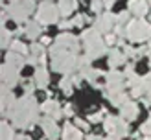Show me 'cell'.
Returning <instances> with one entry per match:
<instances>
[{
  "instance_id": "17",
  "label": "cell",
  "mask_w": 151,
  "mask_h": 140,
  "mask_svg": "<svg viewBox=\"0 0 151 140\" xmlns=\"http://www.w3.org/2000/svg\"><path fill=\"white\" fill-rule=\"evenodd\" d=\"M81 131L79 127H76L72 123H66L63 129V140H81Z\"/></svg>"
},
{
  "instance_id": "33",
  "label": "cell",
  "mask_w": 151,
  "mask_h": 140,
  "mask_svg": "<svg viewBox=\"0 0 151 140\" xmlns=\"http://www.w3.org/2000/svg\"><path fill=\"white\" fill-rule=\"evenodd\" d=\"M76 127H79V129H88V123L85 122V120H76Z\"/></svg>"
},
{
  "instance_id": "31",
  "label": "cell",
  "mask_w": 151,
  "mask_h": 140,
  "mask_svg": "<svg viewBox=\"0 0 151 140\" xmlns=\"http://www.w3.org/2000/svg\"><path fill=\"white\" fill-rule=\"evenodd\" d=\"M85 20H87V19L83 17V15H78V17L72 19V24H74V26H83V22H85Z\"/></svg>"
},
{
  "instance_id": "13",
  "label": "cell",
  "mask_w": 151,
  "mask_h": 140,
  "mask_svg": "<svg viewBox=\"0 0 151 140\" xmlns=\"http://www.w3.org/2000/svg\"><path fill=\"white\" fill-rule=\"evenodd\" d=\"M129 11L137 17H144V15L149 11L147 2L146 0H129Z\"/></svg>"
},
{
  "instance_id": "14",
  "label": "cell",
  "mask_w": 151,
  "mask_h": 140,
  "mask_svg": "<svg viewBox=\"0 0 151 140\" xmlns=\"http://www.w3.org/2000/svg\"><path fill=\"white\" fill-rule=\"evenodd\" d=\"M33 81H35V87H39V88H46L50 78H48V70L44 68L42 65H41V66H37L35 76H33Z\"/></svg>"
},
{
  "instance_id": "7",
  "label": "cell",
  "mask_w": 151,
  "mask_h": 140,
  "mask_svg": "<svg viewBox=\"0 0 151 140\" xmlns=\"http://www.w3.org/2000/svg\"><path fill=\"white\" fill-rule=\"evenodd\" d=\"M124 79L125 76L118 70H111L107 74V92H118L124 90Z\"/></svg>"
},
{
  "instance_id": "40",
  "label": "cell",
  "mask_w": 151,
  "mask_h": 140,
  "mask_svg": "<svg viewBox=\"0 0 151 140\" xmlns=\"http://www.w3.org/2000/svg\"><path fill=\"white\" fill-rule=\"evenodd\" d=\"M103 140H120V138H118V136H111V135H109L107 138H103Z\"/></svg>"
},
{
  "instance_id": "2",
  "label": "cell",
  "mask_w": 151,
  "mask_h": 140,
  "mask_svg": "<svg viewBox=\"0 0 151 140\" xmlns=\"http://www.w3.org/2000/svg\"><path fill=\"white\" fill-rule=\"evenodd\" d=\"M50 55H52V68L55 72H63V74H70L76 66H78V55L74 52H66L61 46H54L50 48Z\"/></svg>"
},
{
  "instance_id": "11",
  "label": "cell",
  "mask_w": 151,
  "mask_h": 140,
  "mask_svg": "<svg viewBox=\"0 0 151 140\" xmlns=\"http://www.w3.org/2000/svg\"><path fill=\"white\" fill-rule=\"evenodd\" d=\"M41 127L44 131V135H46L50 140H55L59 136V127H57V123H55V120L52 116L42 118V120H41Z\"/></svg>"
},
{
  "instance_id": "3",
  "label": "cell",
  "mask_w": 151,
  "mask_h": 140,
  "mask_svg": "<svg viewBox=\"0 0 151 140\" xmlns=\"http://www.w3.org/2000/svg\"><path fill=\"white\" fill-rule=\"evenodd\" d=\"M127 32V39L134 41V42H142L151 37V24L146 20H133L127 24L125 28Z\"/></svg>"
},
{
  "instance_id": "23",
  "label": "cell",
  "mask_w": 151,
  "mask_h": 140,
  "mask_svg": "<svg viewBox=\"0 0 151 140\" xmlns=\"http://www.w3.org/2000/svg\"><path fill=\"white\" fill-rule=\"evenodd\" d=\"M2 140H15V133L9 123H2Z\"/></svg>"
},
{
  "instance_id": "42",
  "label": "cell",
  "mask_w": 151,
  "mask_h": 140,
  "mask_svg": "<svg viewBox=\"0 0 151 140\" xmlns=\"http://www.w3.org/2000/svg\"><path fill=\"white\" fill-rule=\"evenodd\" d=\"M149 4H151V0H149Z\"/></svg>"
},
{
  "instance_id": "38",
  "label": "cell",
  "mask_w": 151,
  "mask_h": 140,
  "mask_svg": "<svg viewBox=\"0 0 151 140\" xmlns=\"http://www.w3.org/2000/svg\"><path fill=\"white\" fill-rule=\"evenodd\" d=\"M24 88H26V94H29V92H32V88H33V85H32V83H26Z\"/></svg>"
},
{
  "instance_id": "37",
  "label": "cell",
  "mask_w": 151,
  "mask_h": 140,
  "mask_svg": "<svg viewBox=\"0 0 151 140\" xmlns=\"http://www.w3.org/2000/svg\"><path fill=\"white\" fill-rule=\"evenodd\" d=\"M87 140H103V138H101V136H98V135H88Z\"/></svg>"
},
{
  "instance_id": "20",
  "label": "cell",
  "mask_w": 151,
  "mask_h": 140,
  "mask_svg": "<svg viewBox=\"0 0 151 140\" xmlns=\"http://www.w3.org/2000/svg\"><path fill=\"white\" fill-rule=\"evenodd\" d=\"M76 6H78V2H76V0H61V2H59V9H61V15H63V17L70 15V13L76 9Z\"/></svg>"
},
{
  "instance_id": "19",
  "label": "cell",
  "mask_w": 151,
  "mask_h": 140,
  "mask_svg": "<svg viewBox=\"0 0 151 140\" xmlns=\"http://www.w3.org/2000/svg\"><path fill=\"white\" fill-rule=\"evenodd\" d=\"M6 63H9V65H13L15 68H22V66H24V57H22L20 54H15V52H9V54L6 55Z\"/></svg>"
},
{
  "instance_id": "22",
  "label": "cell",
  "mask_w": 151,
  "mask_h": 140,
  "mask_svg": "<svg viewBox=\"0 0 151 140\" xmlns=\"http://www.w3.org/2000/svg\"><path fill=\"white\" fill-rule=\"evenodd\" d=\"M29 50H32V55H33V57L41 59V63H44V46H42V44H37V42H33Z\"/></svg>"
},
{
  "instance_id": "39",
  "label": "cell",
  "mask_w": 151,
  "mask_h": 140,
  "mask_svg": "<svg viewBox=\"0 0 151 140\" xmlns=\"http://www.w3.org/2000/svg\"><path fill=\"white\" fill-rule=\"evenodd\" d=\"M101 2H103L105 6H107V7H111V6H112V2H114V0H101Z\"/></svg>"
},
{
  "instance_id": "36",
  "label": "cell",
  "mask_w": 151,
  "mask_h": 140,
  "mask_svg": "<svg viewBox=\"0 0 151 140\" xmlns=\"http://www.w3.org/2000/svg\"><path fill=\"white\" fill-rule=\"evenodd\" d=\"M63 113H65V116H72V105H65Z\"/></svg>"
},
{
  "instance_id": "16",
  "label": "cell",
  "mask_w": 151,
  "mask_h": 140,
  "mask_svg": "<svg viewBox=\"0 0 151 140\" xmlns=\"http://www.w3.org/2000/svg\"><path fill=\"white\" fill-rule=\"evenodd\" d=\"M105 96H107V98L111 100V103L112 105H116V107H122V105H125L127 101V94L124 92V90H118V92H107L105 90Z\"/></svg>"
},
{
  "instance_id": "21",
  "label": "cell",
  "mask_w": 151,
  "mask_h": 140,
  "mask_svg": "<svg viewBox=\"0 0 151 140\" xmlns=\"http://www.w3.org/2000/svg\"><path fill=\"white\" fill-rule=\"evenodd\" d=\"M24 29H26V35L29 39H37V37L41 35V24L39 22H28Z\"/></svg>"
},
{
  "instance_id": "41",
  "label": "cell",
  "mask_w": 151,
  "mask_h": 140,
  "mask_svg": "<svg viewBox=\"0 0 151 140\" xmlns=\"http://www.w3.org/2000/svg\"><path fill=\"white\" fill-rule=\"evenodd\" d=\"M147 50H149V57H151V41H149V48Z\"/></svg>"
},
{
  "instance_id": "35",
  "label": "cell",
  "mask_w": 151,
  "mask_h": 140,
  "mask_svg": "<svg viewBox=\"0 0 151 140\" xmlns=\"http://www.w3.org/2000/svg\"><path fill=\"white\" fill-rule=\"evenodd\" d=\"M74 24H72V22H68V20H63V22H59V28H61V29H68V28H72Z\"/></svg>"
},
{
  "instance_id": "1",
  "label": "cell",
  "mask_w": 151,
  "mask_h": 140,
  "mask_svg": "<svg viewBox=\"0 0 151 140\" xmlns=\"http://www.w3.org/2000/svg\"><path fill=\"white\" fill-rule=\"evenodd\" d=\"M37 113H39V107H37L35 98H33V96H29V94H26L24 98H20L19 101H15L13 109L6 116L11 118L13 123L17 125V127L28 129V127H32V125L39 120Z\"/></svg>"
},
{
  "instance_id": "28",
  "label": "cell",
  "mask_w": 151,
  "mask_h": 140,
  "mask_svg": "<svg viewBox=\"0 0 151 140\" xmlns=\"http://www.w3.org/2000/svg\"><path fill=\"white\" fill-rule=\"evenodd\" d=\"M9 39H11V33H9V29L2 28V46H7V44H9Z\"/></svg>"
},
{
  "instance_id": "15",
  "label": "cell",
  "mask_w": 151,
  "mask_h": 140,
  "mask_svg": "<svg viewBox=\"0 0 151 140\" xmlns=\"http://www.w3.org/2000/svg\"><path fill=\"white\" fill-rule=\"evenodd\" d=\"M122 118L124 120H137L138 116V105L134 101H127L125 105H122Z\"/></svg>"
},
{
  "instance_id": "9",
  "label": "cell",
  "mask_w": 151,
  "mask_h": 140,
  "mask_svg": "<svg viewBox=\"0 0 151 140\" xmlns=\"http://www.w3.org/2000/svg\"><path fill=\"white\" fill-rule=\"evenodd\" d=\"M114 20H116V17L112 13H103V15H100V17L96 19L94 29L100 32V33H107V32L112 29V26H114Z\"/></svg>"
},
{
  "instance_id": "29",
  "label": "cell",
  "mask_w": 151,
  "mask_h": 140,
  "mask_svg": "<svg viewBox=\"0 0 151 140\" xmlns=\"http://www.w3.org/2000/svg\"><path fill=\"white\" fill-rule=\"evenodd\" d=\"M127 20H129V13H127V11H124V13H120L118 17H116V22H118V26H122V24H125Z\"/></svg>"
},
{
  "instance_id": "26",
  "label": "cell",
  "mask_w": 151,
  "mask_h": 140,
  "mask_svg": "<svg viewBox=\"0 0 151 140\" xmlns=\"http://www.w3.org/2000/svg\"><path fill=\"white\" fill-rule=\"evenodd\" d=\"M142 81H144V90L149 96V101H151V72L147 74L146 78H142Z\"/></svg>"
},
{
  "instance_id": "5",
  "label": "cell",
  "mask_w": 151,
  "mask_h": 140,
  "mask_svg": "<svg viewBox=\"0 0 151 140\" xmlns=\"http://www.w3.org/2000/svg\"><path fill=\"white\" fill-rule=\"evenodd\" d=\"M103 127L111 136H118V138H122L129 133V125L122 116H107L103 120Z\"/></svg>"
},
{
  "instance_id": "8",
  "label": "cell",
  "mask_w": 151,
  "mask_h": 140,
  "mask_svg": "<svg viewBox=\"0 0 151 140\" xmlns=\"http://www.w3.org/2000/svg\"><path fill=\"white\" fill-rule=\"evenodd\" d=\"M2 81H4V85L7 88H13L19 83V68H15L13 65L6 63L2 66Z\"/></svg>"
},
{
  "instance_id": "4",
  "label": "cell",
  "mask_w": 151,
  "mask_h": 140,
  "mask_svg": "<svg viewBox=\"0 0 151 140\" xmlns=\"http://www.w3.org/2000/svg\"><path fill=\"white\" fill-rule=\"evenodd\" d=\"M33 0H19V2H13L11 6H7V15L13 17V20L17 22H24L29 13L33 11Z\"/></svg>"
},
{
  "instance_id": "25",
  "label": "cell",
  "mask_w": 151,
  "mask_h": 140,
  "mask_svg": "<svg viewBox=\"0 0 151 140\" xmlns=\"http://www.w3.org/2000/svg\"><path fill=\"white\" fill-rule=\"evenodd\" d=\"M72 85H74L72 78H65V79H61V83H59V87H61V90L65 94H70L72 92Z\"/></svg>"
},
{
  "instance_id": "18",
  "label": "cell",
  "mask_w": 151,
  "mask_h": 140,
  "mask_svg": "<svg viewBox=\"0 0 151 140\" xmlns=\"http://www.w3.org/2000/svg\"><path fill=\"white\" fill-rule=\"evenodd\" d=\"M124 63H125V54H124V52H120V50H111L109 52V65H111V68H116V66L124 65Z\"/></svg>"
},
{
  "instance_id": "12",
  "label": "cell",
  "mask_w": 151,
  "mask_h": 140,
  "mask_svg": "<svg viewBox=\"0 0 151 140\" xmlns=\"http://www.w3.org/2000/svg\"><path fill=\"white\" fill-rule=\"evenodd\" d=\"M44 113H46L48 116H52L54 120H57V118H61V116H65V113H63V109H61V105L55 101V100H46L42 103V107H41Z\"/></svg>"
},
{
  "instance_id": "27",
  "label": "cell",
  "mask_w": 151,
  "mask_h": 140,
  "mask_svg": "<svg viewBox=\"0 0 151 140\" xmlns=\"http://www.w3.org/2000/svg\"><path fill=\"white\" fill-rule=\"evenodd\" d=\"M103 6H105V4L101 2V0H92V2H90V9H92L94 13H100Z\"/></svg>"
},
{
  "instance_id": "24",
  "label": "cell",
  "mask_w": 151,
  "mask_h": 140,
  "mask_svg": "<svg viewBox=\"0 0 151 140\" xmlns=\"http://www.w3.org/2000/svg\"><path fill=\"white\" fill-rule=\"evenodd\" d=\"M11 52H15V54H20V55H26L28 48H26V44H22L20 41H13V42H11Z\"/></svg>"
},
{
  "instance_id": "34",
  "label": "cell",
  "mask_w": 151,
  "mask_h": 140,
  "mask_svg": "<svg viewBox=\"0 0 151 140\" xmlns=\"http://www.w3.org/2000/svg\"><path fill=\"white\" fill-rule=\"evenodd\" d=\"M116 42V37L112 35V33H107L105 35V44H114Z\"/></svg>"
},
{
  "instance_id": "32",
  "label": "cell",
  "mask_w": 151,
  "mask_h": 140,
  "mask_svg": "<svg viewBox=\"0 0 151 140\" xmlns=\"http://www.w3.org/2000/svg\"><path fill=\"white\" fill-rule=\"evenodd\" d=\"M101 118H103V113H96V114H90L88 120L92 123H98V122H101Z\"/></svg>"
},
{
  "instance_id": "30",
  "label": "cell",
  "mask_w": 151,
  "mask_h": 140,
  "mask_svg": "<svg viewBox=\"0 0 151 140\" xmlns=\"http://www.w3.org/2000/svg\"><path fill=\"white\" fill-rule=\"evenodd\" d=\"M142 133H144V135H151V116L142 123Z\"/></svg>"
},
{
  "instance_id": "10",
  "label": "cell",
  "mask_w": 151,
  "mask_h": 140,
  "mask_svg": "<svg viewBox=\"0 0 151 140\" xmlns=\"http://www.w3.org/2000/svg\"><path fill=\"white\" fill-rule=\"evenodd\" d=\"M55 44H57V46H61L63 50H66V52H74V54L79 50V41L76 39L74 35H70V33L59 35L57 39H55Z\"/></svg>"
},
{
  "instance_id": "6",
  "label": "cell",
  "mask_w": 151,
  "mask_h": 140,
  "mask_svg": "<svg viewBox=\"0 0 151 140\" xmlns=\"http://www.w3.org/2000/svg\"><path fill=\"white\" fill-rule=\"evenodd\" d=\"M59 11L54 4L44 2L39 6V11H37V22L39 24H54V22L59 19Z\"/></svg>"
}]
</instances>
